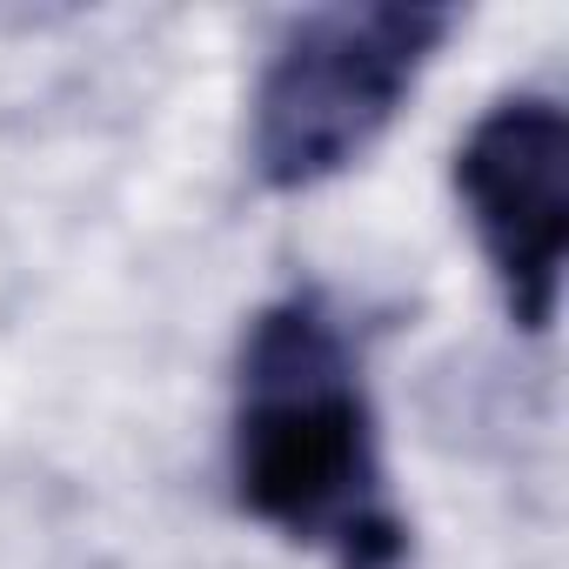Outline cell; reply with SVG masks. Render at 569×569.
I'll use <instances>...</instances> for the list:
<instances>
[{
	"instance_id": "7a4b0ae2",
	"label": "cell",
	"mask_w": 569,
	"mask_h": 569,
	"mask_svg": "<svg viewBox=\"0 0 569 569\" xmlns=\"http://www.w3.org/2000/svg\"><path fill=\"white\" fill-rule=\"evenodd\" d=\"M449 34L456 8H409V0L296 14L274 34L248 108L254 181L302 194L362 161Z\"/></svg>"
},
{
	"instance_id": "3957f363",
	"label": "cell",
	"mask_w": 569,
	"mask_h": 569,
	"mask_svg": "<svg viewBox=\"0 0 569 569\" xmlns=\"http://www.w3.org/2000/svg\"><path fill=\"white\" fill-rule=\"evenodd\" d=\"M456 194L482 241V261L509 302V322L542 336L562 296L569 241V114L556 94H502L456 148Z\"/></svg>"
},
{
	"instance_id": "6da1fadb",
	"label": "cell",
	"mask_w": 569,
	"mask_h": 569,
	"mask_svg": "<svg viewBox=\"0 0 569 569\" xmlns=\"http://www.w3.org/2000/svg\"><path fill=\"white\" fill-rule=\"evenodd\" d=\"M228 476L254 522L296 549H322L336 569L409 562L362 356L322 289H289L254 309L234 356Z\"/></svg>"
}]
</instances>
